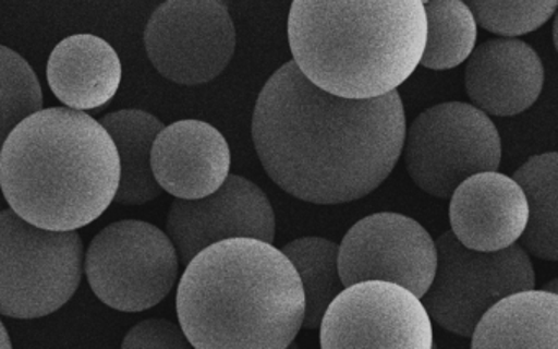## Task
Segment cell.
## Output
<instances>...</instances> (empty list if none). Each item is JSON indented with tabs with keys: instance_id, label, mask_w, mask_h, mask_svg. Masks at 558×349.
I'll return each instance as SVG.
<instances>
[{
	"instance_id": "6da1fadb",
	"label": "cell",
	"mask_w": 558,
	"mask_h": 349,
	"mask_svg": "<svg viewBox=\"0 0 558 349\" xmlns=\"http://www.w3.org/2000/svg\"><path fill=\"white\" fill-rule=\"evenodd\" d=\"M407 116L398 91L342 99L310 83L293 61L264 84L253 142L267 176L316 205L355 202L380 188L403 153Z\"/></svg>"
},
{
	"instance_id": "7a4b0ae2",
	"label": "cell",
	"mask_w": 558,
	"mask_h": 349,
	"mask_svg": "<svg viewBox=\"0 0 558 349\" xmlns=\"http://www.w3.org/2000/svg\"><path fill=\"white\" fill-rule=\"evenodd\" d=\"M175 306L192 348L283 349L302 329L305 293L282 250L230 238L189 261Z\"/></svg>"
},
{
	"instance_id": "3957f363",
	"label": "cell",
	"mask_w": 558,
	"mask_h": 349,
	"mask_svg": "<svg viewBox=\"0 0 558 349\" xmlns=\"http://www.w3.org/2000/svg\"><path fill=\"white\" fill-rule=\"evenodd\" d=\"M120 184L116 143L99 120L50 107L19 123L0 149L9 207L38 228L74 231L113 204Z\"/></svg>"
},
{
	"instance_id": "277c9868",
	"label": "cell",
	"mask_w": 558,
	"mask_h": 349,
	"mask_svg": "<svg viewBox=\"0 0 558 349\" xmlns=\"http://www.w3.org/2000/svg\"><path fill=\"white\" fill-rule=\"evenodd\" d=\"M289 44L293 63L318 89L342 99H377L420 67L423 0H295Z\"/></svg>"
},
{
	"instance_id": "5b68a950",
	"label": "cell",
	"mask_w": 558,
	"mask_h": 349,
	"mask_svg": "<svg viewBox=\"0 0 558 349\" xmlns=\"http://www.w3.org/2000/svg\"><path fill=\"white\" fill-rule=\"evenodd\" d=\"M83 274L84 244L77 230H45L12 208L0 212V315H51L73 299Z\"/></svg>"
},
{
	"instance_id": "8992f818",
	"label": "cell",
	"mask_w": 558,
	"mask_h": 349,
	"mask_svg": "<svg viewBox=\"0 0 558 349\" xmlns=\"http://www.w3.org/2000/svg\"><path fill=\"white\" fill-rule=\"evenodd\" d=\"M434 241L436 274L421 302L430 320L453 335L470 338L493 303L535 287L534 266L519 243L499 251H475L463 246L452 231Z\"/></svg>"
},
{
	"instance_id": "52a82bcc",
	"label": "cell",
	"mask_w": 558,
	"mask_h": 349,
	"mask_svg": "<svg viewBox=\"0 0 558 349\" xmlns=\"http://www.w3.org/2000/svg\"><path fill=\"white\" fill-rule=\"evenodd\" d=\"M403 156L408 174L421 191L449 198L470 176L498 171L501 136L493 120L472 104H437L407 129Z\"/></svg>"
},
{
	"instance_id": "ba28073f",
	"label": "cell",
	"mask_w": 558,
	"mask_h": 349,
	"mask_svg": "<svg viewBox=\"0 0 558 349\" xmlns=\"http://www.w3.org/2000/svg\"><path fill=\"white\" fill-rule=\"evenodd\" d=\"M179 266L168 233L143 220L113 221L84 254L90 289L120 312H145L161 303L178 282Z\"/></svg>"
},
{
	"instance_id": "9c48e42d",
	"label": "cell",
	"mask_w": 558,
	"mask_h": 349,
	"mask_svg": "<svg viewBox=\"0 0 558 349\" xmlns=\"http://www.w3.org/2000/svg\"><path fill=\"white\" fill-rule=\"evenodd\" d=\"M145 48L159 74L181 86L217 80L236 50V27L223 0H168L145 31Z\"/></svg>"
},
{
	"instance_id": "30bf717a",
	"label": "cell",
	"mask_w": 558,
	"mask_h": 349,
	"mask_svg": "<svg viewBox=\"0 0 558 349\" xmlns=\"http://www.w3.org/2000/svg\"><path fill=\"white\" fill-rule=\"evenodd\" d=\"M323 349H430L433 320L420 297L388 280L351 284L329 303L319 325Z\"/></svg>"
},
{
	"instance_id": "8fae6325",
	"label": "cell",
	"mask_w": 558,
	"mask_h": 349,
	"mask_svg": "<svg viewBox=\"0 0 558 349\" xmlns=\"http://www.w3.org/2000/svg\"><path fill=\"white\" fill-rule=\"evenodd\" d=\"M436 266V241L426 228L395 212L362 218L339 244V276L345 287L362 280H388L421 299Z\"/></svg>"
},
{
	"instance_id": "7c38bea8",
	"label": "cell",
	"mask_w": 558,
	"mask_h": 349,
	"mask_svg": "<svg viewBox=\"0 0 558 349\" xmlns=\"http://www.w3.org/2000/svg\"><path fill=\"white\" fill-rule=\"evenodd\" d=\"M166 233L178 251L179 264L204 248L230 238L276 240V214L266 192L243 176L230 174L218 191L207 197L175 198L169 207Z\"/></svg>"
},
{
	"instance_id": "4fadbf2b",
	"label": "cell",
	"mask_w": 558,
	"mask_h": 349,
	"mask_svg": "<svg viewBox=\"0 0 558 349\" xmlns=\"http://www.w3.org/2000/svg\"><path fill=\"white\" fill-rule=\"evenodd\" d=\"M151 169L159 188L175 198L207 197L230 176V145L211 123L179 120L156 136Z\"/></svg>"
},
{
	"instance_id": "5bb4252c",
	"label": "cell",
	"mask_w": 558,
	"mask_h": 349,
	"mask_svg": "<svg viewBox=\"0 0 558 349\" xmlns=\"http://www.w3.org/2000/svg\"><path fill=\"white\" fill-rule=\"evenodd\" d=\"M463 80L473 107L488 117H514L537 103L545 71L531 45L519 38H493L472 51Z\"/></svg>"
},
{
	"instance_id": "9a60e30c",
	"label": "cell",
	"mask_w": 558,
	"mask_h": 349,
	"mask_svg": "<svg viewBox=\"0 0 558 349\" xmlns=\"http://www.w3.org/2000/svg\"><path fill=\"white\" fill-rule=\"evenodd\" d=\"M449 198L450 231L470 250H505L524 233L527 201L511 176L478 172L460 182Z\"/></svg>"
},
{
	"instance_id": "2e32d148",
	"label": "cell",
	"mask_w": 558,
	"mask_h": 349,
	"mask_svg": "<svg viewBox=\"0 0 558 349\" xmlns=\"http://www.w3.org/2000/svg\"><path fill=\"white\" fill-rule=\"evenodd\" d=\"M122 74L116 48L93 34L64 38L47 64L51 93L64 107L80 112L106 107L119 93Z\"/></svg>"
},
{
	"instance_id": "e0dca14e",
	"label": "cell",
	"mask_w": 558,
	"mask_h": 349,
	"mask_svg": "<svg viewBox=\"0 0 558 349\" xmlns=\"http://www.w3.org/2000/svg\"><path fill=\"white\" fill-rule=\"evenodd\" d=\"M473 349H557L558 293L519 290L493 303L473 329Z\"/></svg>"
},
{
	"instance_id": "ac0fdd59",
	"label": "cell",
	"mask_w": 558,
	"mask_h": 349,
	"mask_svg": "<svg viewBox=\"0 0 558 349\" xmlns=\"http://www.w3.org/2000/svg\"><path fill=\"white\" fill-rule=\"evenodd\" d=\"M116 143L120 158V184L113 202L143 205L161 195L151 169V149L165 123L138 109L107 113L99 120Z\"/></svg>"
},
{
	"instance_id": "d6986e66",
	"label": "cell",
	"mask_w": 558,
	"mask_h": 349,
	"mask_svg": "<svg viewBox=\"0 0 558 349\" xmlns=\"http://www.w3.org/2000/svg\"><path fill=\"white\" fill-rule=\"evenodd\" d=\"M527 201L529 217L519 244L544 261L558 260V155L555 152L529 158L511 176Z\"/></svg>"
},
{
	"instance_id": "ffe728a7",
	"label": "cell",
	"mask_w": 558,
	"mask_h": 349,
	"mask_svg": "<svg viewBox=\"0 0 558 349\" xmlns=\"http://www.w3.org/2000/svg\"><path fill=\"white\" fill-rule=\"evenodd\" d=\"M282 253L299 273L305 293L302 328L316 329L329 303L344 289L339 276V244L328 238L305 237L290 241Z\"/></svg>"
},
{
	"instance_id": "44dd1931",
	"label": "cell",
	"mask_w": 558,
	"mask_h": 349,
	"mask_svg": "<svg viewBox=\"0 0 558 349\" xmlns=\"http://www.w3.org/2000/svg\"><path fill=\"white\" fill-rule=\"evenodd\" d=\"M426 44L420 67L433 71L453 70L469 60L476 47L478 25L462 0H427Z\"/></svg>"
},
{
	"instance_id": "7402d4cb",
	"label": "cell",
	"mask_w": 558,
	"mask_h": 349,
	"mask_svg": "<svg viewBox=\"0 0 558 349\" xmlns=\"http://www.w3.org/2000/svg\"><path fill=\"white\" fill-rule=\"evenodd\" d=\"M44 109V91L31 64L17 51L0 45V149L9 133Z\"/></svg>"
},
{
	"instance_id": "603a6c76",
	"label": "cell",
	"mask_w": 558,
	"mask_h": 349,
	"mask_svg": "<svg viewBox=\"0 0 558 349\" xmlns=\"http://www.w3.org/2000/svg\"><path fill=\"white\" fill-rule=\"evenodd\" d=\"M466 8L476 25L501 35L515 38L531 34L550 21L557 12V0H469Z\"/></svg>"
},
{
	"instance_id": "cb8c5ba5",
	"label": "cell",
	"mask_w": 558,
	"mask_h": 349,
	"mask_svg": "<svg viewBox=\"0 0 558 349\" xmlns=\"http://www.w3.org/2000/svg\"><path fill=\"white\" fill-rule=\"evenodd\" d=\"M123 349L138 348H192L181 325L165 318H149L138 323L126 333L122 342Z\"/></svg>"
},
{
	"instance_id": "d4e9b609",
	"label": "cell",
	"mask_w": 558,
	"mask_h": 349,
	"mask_svg": "<svg viewBox=\"0 0 558 349\" xmlns=\"http://www.w3.org/2000/svg\"><path fill=\"white\" fill-rule=\"evenodd\" d=\"M12 341L9 336L8 329H5L4 323L0 320V349H11Z\"/></svg>"
}]
</instances>
